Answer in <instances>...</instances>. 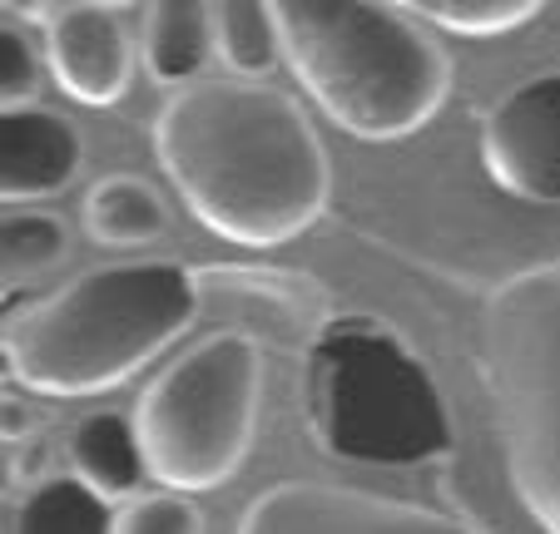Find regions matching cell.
<instances>
[{
	"label": "cell",
	"mask_w": 560,
	"mask_h": 534,
	"mask_svg": "<svg viewBox=\"0 0 560 534\" xmlns=\"http://www.w3.org/2000/svg\"><path fill=\"white\" fill-rule=\"evenodd\" d=\"M154 154L184 209L233 248L298 238L332 193L328 149L298 99L254 80L174 90L154 119Z\"/></svg>",
	"instance_id": "obj_1"
},
{
	"label": "cell",
	"mask_w": 560,
	"mask_h": 534,
	"mask_svg": "<svg viewBox=\"0 0 560 534\" xmlns=\"http://www.w3.org/2000/svg\"><path fill=\"white\" fill-rule=\"evenodd\" d=\"M199 307V273L179 262L90 268L31 312L5 317V371L40 396H95L170 352Z\"/></svg>",
	"instance_id": "obj_2"
},
{
	"label": "cell",
	"mask_w": 560,
	"mask_h": 534,
	"mask_svg": "<svg viewBox=\"0 0 560 534\" xmlns=\"http://www.w3.org/2000/svg\"><path fill=\"white\" fill-rule=\"evenodd\" d=\"M283 60L313 105L368 144L407 139L442 109L452 60L407 5L377 0H273Z\"/></svg>",
	"instance_id": "obj_3"
},
{
	"label": "cell",
	"mask_w": 560,
	"mask_h": 534,
	"mask_svg": "<svg viewBox=\"0 0 560 534\" xmlns=\"http://www.w3.org/2000/svg\"><path fill=\"white\" fill-rule=\"evenodd\" d=\"M303 411L317 451L352 465H422L456 446L452 411L397 327L328 317L303 346Z\"/></svg>",
	"instance_id": "obj_4"
},
{
	"label": "cell",
	"mask_w": 560,
	"mask_h": 534,
	"mask_svg": "<svg viewBox=\"0 0 560 534\" xmlns=\"http://www.w3.org/2000/svg\"><path fill=\"white\" fill-rule=\"evenodd\" d=\"M481 387L521 510L560 534V258L491 287L481 307Z\"/></svg>",
	"instance_id": "obj_5"
},
{
	"label": "cell",
	"mask_w": 560,
	"mask_h": 534,
	"mask_svg": "<svg viewBox=\"0 0 560 534\" xmlns=\"http://www.w3.org/2000/svg\"><path fill=\"white\" fill-rule=\"evenodd\" d=\"M264 352L244 332H219L159 371L135 406L149 480L170 495L219 490L238 475L258 436Z\"/></svg>",
	"instance_id": "obj_6"
},
{
	"label": "cell",
	"mask_w": 560,
	"mask_h": 534,
	"mask_svg": "<svg viewBox=\"0 0 560 534\" xmlns=\"http://www.w3.org/2000/svg\"><path fill=\"white\" fill-rule=\"evenodd\" d=\"M233 534H481L466 520L422 510V505L382 500L368 490L323 480H283L264 490Z\"/></svg>",
	"instance_id": "obj_7"
},
{
	"label": "cell",
	"mask_w": 560,
	"mask_h": 534,
	"mask_svg": "<svg viewBox=\"0 0 560 534\" xmlns=\"http://www.w3.org/2000/svg\"><path fill=\"white\" fill-rule=\"evenodd\" d=\"M481 168L526 203H560V70L516 84L481 124Z\"/></svg>",
	"instance_id": "obj_8"
},
{
	"label": "cell",
	"mask_w": 560,
	"mask_h": 534,
	"mask_svg": "<svg viewBox=\"0 0 560 534\" xmlns=\"http://www.w3.org/2000/svg\"><path fill=\"white\" fill-rule=\"evenodd\" d=\"M45 64L74 105L105 109L135 80V40L109 5H60L45 21Z\"/></svg>",
	"instance_id": "obj_9"
},
{
	"label": "cell",
	"mask_w": 560,
	"mask_h": 534,
	"mask_svg": "<svg viewBox=\"0 0 560 534\" xmlns=\"http://www.w3.org/2000/svg\"><path fill=\"white\" fill-rule=\"evenodd\" d=\"M85 164V139L55 109H0V199L5 209L65 193Z\"/></svg>",
	"instance_id": "obj_10"
},
{
	"label": "cell",
	"mask_w": 560,
	"mask_h": 534,
	"mask_svg": "<svg viewBox=\"0 0 560 534\" xmlns=\"http://www.w3.org/2000/svg\"><path fill=\"white\" fill-rule=\"evenodd\" d=\"M139 55H144V70L154 84H164V90L189 84L219 55L213 5H203V0H154L144 11Z\"/></svg>",
	"instance_id": "obj_11"
},
{
	"label": "cell",
	"mask_w": 560,
	"mask_h": 534,
	"mask_svg": "<svg viewBox=\"0 0 560 534\" xmlns=\"http://www.w3.org/2000/svg\"><path fill=\"white\" fill-rule=\"evenodd\" d=\"M70 465L74 480L90 485L100 500H129L149 480L139 430L125 411H95L80 420L70 436Z\"/></svg>",
	"instance_id": "obj_12"
},
{
	"label": "cell",
	"mask_w": 560,
	"mask_h": 534,
	"mask_svg": "<svg viewBox=\"0 0 560 534\" xmlns=\"http://www.w3.org/2000/svg\"><path fill=\"white\" fill-rule=\"evenodd\" d=\"M80 223L100 248H144V242L164 238L170 209H164L154 183H144L135 174H109L85 193Z\"/></svg>",
	"instance_id": "obj_13"
},
{
	"label": "cell",
	"mask_w": 560,
	"mask_h": 534,
	"mask_svg": "<svg viewBox=\"0 0 560 534\" xmlns=\"http://www.w3.org/2000/svg\"><path fill=\"white\" fill-rule=\"evenodd\" d=\"M213 40H219V60L238 80L254 84L283 60V31H278L273 5H264V0H219L213 5Z\"/></svg>",
	"instance_id": "obj_14"
},
{
	"label": "cell",
	"mask_w": 560,
	"mask_h": 534,
	"mask_svg": "<svg viewBox=\"0 0 560 534\" xmlns=\"http://www.w3.org/2000/svg\"><path fill=\"white\" fill-rule=\"evenodd\" d=\"M115 520L109 500H100L90 485L74 475H50L21 500L11 534H115Z\"/></svg>",
	"instance_id": "obj_15"
},
{
	"label": "cell",
	"mask_w": 560,
	"mask_h": 534,
	"mask_svg": "<svg viewBox=\"0 0 560 534\" xmlns=\"http://www.w3.org/2000/svg\"><path fill=\"white\" fill-rule=\"evenodd\" d=\"M70 252V228L55 213L5 209L0 218V277L5 293H21V283H35L50 268H60Z\"/></svg>",
	"instance_id": "obj_16"
},
{
	"label": "cell",
	"mask_w": 560,
	"mask_h": 534,
	"mask_svg": "<svg viewBox=\"0 0 560 534\" xmlns=\"http://www.w3.org/2000/svg\"><path fill=\"white\" fill-rule=\"evenodd\" d=\"M412 15H427L452 35H506L530 25L546 5L540 0H417Z\"/></svg>",
	"instance_id": "obj_17"
},
{
	"label": "cell",
	"mask_w": 560,
	"mask_h": 534,
	"mask_svg": "<svg viewBox=\"0 0 560 534\" xmlns=\"http://www.w3.org/2000/svg\"><path fill=\"white\" fill-rule=\"evenodd\" d=\"M115 534H203V514L184 495H139L119 510Z\"/></svg>",
	"instance_id": "obj_18"
},
{
	"label": "cell",
	"mask_w": 560,
	"mask_h": 534,
	"mask_svg": "<svg viewBox=\"0 0 560 534\" xmlns=\"http://www.w3.org/2000/svg\"><path fill=\"white\" fill-rule=\"evenodd\" d=\"M40 90V60L25 31L5 15L0 21V105L5 109H31V95Z\"/></svg>",
	"instance_id": "obj_19"
},
{
	"label": "cell",
	"mask_w": 560,
	"mask_h": 534,
	"mask_svg": "<svg viewBox=\"0 0 560 534\" xmlns=\"http://www.w3.org/2000/svg\"><path fill=\"white\" fill-rule=\"evenodd\" d=\"M25 430H31V411L21 401H5V446H15Z\"/></svg>",
	"instance_id": "obj_20"
}]
</instances>
